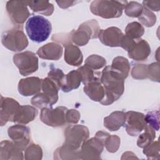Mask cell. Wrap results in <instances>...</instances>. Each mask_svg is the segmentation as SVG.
Masks as SVG:
<instances>
[{"label": "cell", "instance_id": "7", "mask_svg": "<svg viewBox=\"0 0 160 160\" xmlns=\"http://www.w3.org/2000/svg\"><path fill=\"white\" fill-rule=\"evenodd\" d=\"M1 42L8 49L19 52L26 49L28 46V40L24 32L19 29H12L2 32Z\"/></svg>", "mask_w": 160, "mask_h": 160}, {"label": "cell", "instance_id": "44", "mask_svg": "<svg viewBox=\"0 0 160 160\" xmlns=\"http://www.w3.org/2000/svg\"><path fill=\"white\" fill-rule=\"evenodd\" d=\"M136 41V39H132L131 38L128 36L127 35L124 34V36L122 37V41H121L120 47L128 51L135 44Z\"/></svg>", "mask_w": 160, "mask_h": 160}, {"label": "cell", "instance_id": "13", "mask_svg": "<svg viewBox=\"0 0 160 160\" xmlns=\"http://www.w3.org/2000/svg\"><path fill=\"white\" fill-rule=\"evenodd\" d=\"M124 34L120 29L112 26L106 29H99L98 38L105 46L109 47H120Z\"/></svg>", "mask_w": 160, "mask_h": 160}, {"label": "cell", "instance_id": "4", "mask_svg": "<svg viewBox=\"0 0 160 160\" xmlns=\"http://www.w3.org/2000/svg\"><path fill=\"white\" fill-rule=\"evenodd\" d=\"M107 135L106 132L99 131L96 133L94 138L84 141L79 150L80 159H100L104 149V141Z\"/></svg>", "mask_w": 160, "mask_h": 160}, {"label": "cell", "instance_id": "35", "mask_svg": "<svg viewBox=\"0 0 160 160\" xmlns=\"http://www.w3.org/2000/svg\"><path fill=\"white\" fill-rule=\"evenodd\" d=\"M121 139L117 135L109 134L104 141V146L109 152L114 153L116 152L120 146Z\"/></svg>", "mask_w": 160, "mask_h": 160}, {"label": "cell", "instance_id": "12", "mask_svg": "<svg viewBox=\"0 0 160 160\" xmlns=\"http://www.w3.org/2000/svg\"><path fill=\"white\" fill-rule=\"evenodd\" d=\"M9 137L22 151L25 150L31 141L30 129L22 124H15L8 128Z\"/></svg>", "mask_w": 160, "mask_h": 160}, {"label": "cell", "instance_id": "37", "mask_svg": "<svg viewBox=\"0 0 160 160\" xmlns=\"http://www.w3.org/2000/svg\"><path fill=\"white\" fill-rule=\"evenodd\" d=\"M31 104L38 108L51 107L50 101L43 92H39L31 99Z\"/></svg>", "mask_w": 160, "mask_h": 160}, {"label": "cell", "instance_id": "10", "mask_svg": "<svg viewBox=\"0 0 160 160\" xmlns=\"http://www.w3.org/2000/svg\"><path fill=\"white\" fill-rule=\"evenodd\" d=\"M28 1H9L6 3V10L11 22L17 26H21L29 16L27 8Z\"/></svg>", "mask_w": 160, "mask_h": 160}, {"label": "cell", "instance_id": "2", "mask_svg": "<svg viewBox=\"0 0 160 160\" xmlns=\"http://www.w3.org/2000/svg\"><path fill=\"white\" fill-rule=\"evenodd\" d=\"M25 28L30 39L33 42L40 43L49 38L52 26L48 19L44 17L33 15L27 20Z\"/></svg>", "mask_w": 160, "mask_h": 160}, {"label": "cell", "instance_id": "28", "mask_svg": "<svg viewBox=\"0 0 160 160\" xmlns=\"http://www.w3.org/2000/svg\"><path fill=\"white\" fill-rule=\"evenodd\" d=\"M144 132L140 134L137 141V145L141 148H144L151 144L156 138L155 130L149 125H146Z\"/></svg>", "mask_w": 160, "mask_h": 160}, {"label": "cell", "instance_id": "40", "mask_svg": "<svg viewBox=\"0 0 160 160\" xmlns=\"http://www.w3.org/2000/svg\"><path fill=\"white\" fill-rule=\"evenodd\" d=\"M131 76L136 79H144L148 78V65L138 64L133 67Z\"/></svg>", "mask_w": 160, "mask_h": 160}, {"label": "cell", "instance_id": "19", "mask_svg": "<svg viewBox=\"0 0 160 160\" xmlns=\"http://www.w3.org/2000/svg\"><path fill=\"white\" fill-rule=\"evenodd\" d=\"M83 90L86 95L94 101L100 102L104 97L105 91L100 78L85 84Z\"/></svg>", "mask_w": 160, "mask_h": 160}, {"label": "cell", "instance_id": "3", "mask_svg": "<svg viewBox=\"0 0 160 160\" xmlns=\"http://www.w3.org/2000/svg\"><path fill=\"white\" fill-rule=\"evenodd\" d=\"M126 1H94L91 3L90 10L96 16L105 19L118 18L121 16Z\"/></svg>", "mask_w": 160, "mask_h": 160}, {"label": "cell", "instance_id": "20", "mask_svg": "<svg viewBox=\"0 0 160 160\" xmlns=\"http://www.w3.org/2000/svg\"><path fill=\"white\" fill-rule=\"evenodd\" d=\"M38 113V110L32 106H20L14 116L12 122L21 124H28L36 118Z\"/></svg>", "mask_w": 160, "mask_h": 160}, {"label": "cell", "instance_id": "43", "mask_svg": "<svg viewBox=\"0 0 160 160\" xmlns=\"http://www.w3.org/2000/svg\"><path fill=\"white\" fill-rule=\"evenodd\" d=\"M68 34H53L52 37V40L56 41L57 42H61L64 44V46H66L67 44H71V32Z\"/></svg>", "mask_w": 160, "mask_h": 160}, {"label": "cell", "instance_id": "29", "mask_svg": "<svg viewBox=\"0 0 160 160\" xmlns=\"http://www.w3.org/2000/svg\"><path fill=\"white\" fill-rule=\"evenodd\" d=\"M126 35L134 39H139L144 33L143 26L138 22L129 23L125 28Z\"/></svg>", "mask_w": 160, "mask_h": 160}, {"label": "cell", "instance_id": "42", "mask_svg": "<svg viewBox=\"0 0 160 160\" xmlns=\"http://www.w3.org/2000/svg\"><path fill=\"white\" fill-rule=\"evenodd\" d=\"M80 113L76 109H68V111H66V119L67 123L71 124H77L80 119Z\"/></svg>", "mask_w": 160, "mask_h": 160}, {"label": "cell", "instance_id": "41", "mask_svg": "<svg viewBox=\"0 0 160 160\" xmlns=\"http://www.w3.org/2000/svg\"><path fill=\"white\" fill-rule=\"evenodd\" d=\"M148 78L152 81L159 82V62H152L148 65Z\"/></svg>", "mask_w": 160, "mask_h": 160}, {"label": "cell", "instance_id": "25", "mask_svg": "<svg viewBox=\"0 0 160 160\" xmlns=\"http://www.w3.org/2000/svg\"><path fill=\"white\" fill-rule=\"evenodd\" d=\"M28 5L33 11L47 16L54 12L53 4L48 1H28Z\"/></svg>", "mask_w": 160, "mask_h": 160}, {"label": "cell", "instance_id": "11", "mask_svg": "<svg viewBox=\"0 0 160 160\" xmlns=\"http://www.w3.org/2000/svg\"><path fill=\"white\" fill-rule=\"evenodd\" d=\"M144 116V114L139 112L129 111L126 112L124 126L129 135L136 136L144 129L147 125Z\"/></svg>", "mask_w": 160, "mask_h": 160}, {"label": "cell", "instance_id": "17", "mask_svg": "<svg viewBox=\"0 0 160 160\" xmlns=\"http://www.w3.org/2000/svg\"><path fill=\"white\" fill-rule=\"evenodd\" d=\"M151 53V48L149 43L144 39H136L135 44L128 51V56L133 60L142 61L146 60Z\"/></svg>", "mask_w": 160, "mask_h": 160}, {"label": "cell", "instance_id": "33", "mask_svg": "<svg viewBox=\"0 0 160 160\" xmlns=\"http://www.w3.org/2000/svg\"><path fill=\"white\" fill-rule=\"evenodd\" d=\"M139 21L146 27L153 26L156 22V16L151 11L143 6V10L141 14L138 17Z\"/></svg>", "mask_w": 160, "mask_h": 160}, {"label": "cell", "instance_id": "31", "mask_svg": "<svg viewBox=\"0 0 160 160\" xmlns=\"http://www.w3.org/2000/svg\"><path fill=\"white\" fill-rule=\"evenodd\" d=\"M106 64V61L105 58L98 54H92L86 59L84 65L92 70H98L105 66Z\"/></svg>", "mask_w": 160, "mask_h": 160}, {"label": "cell", "instance_id": "36", "mask_svg": "<svg viewBox=\"0 0 160 160\" xmlns=\"http://www.w3.org/2000/svg\"><path fill=\"white\" fill-rule=\"evenodd\" d=\"M143 153L149 159H156L159 158V141H152L151 144L144 148Z\"/></svg>", "mask_w": 160, "mask_h": 160}, {"label": "cell", "instance_id": "26", "mask_svg": "<svg viewBox=\"0 0 160 160\" xmlns=\"http://www.w3.org/2000/svg\"><path fill=\"white\" fill-rule=\"evenodd\" d=\"M110 67L113 71L119 74L124 79L128 76L131 68L128 60L122 56L114 58Z\"/></svg>", "mask_w": 160, "mask_h": 160}, {"label": "cell", "instance_id": "9", "mask_svg": "<svg viewBox=\"0 0 160 160\" xmlns=\"http://www.w3.org/2000/svg\"><path fill=\"white\" fill-rule=\"evenodd\" d=\"M68 109L64 106L44 108L41 109L40 119L45 124L51 127H61L67 123L66 114Z\"/></svg>", "mask_w": 160, "mask_h": 160}, {"label": "cell", "instance_id": "46", "mask_svg": "<svg viewBox=\"0 0 160 160\" xmlns=\"http://www.w3.org/2000/svg\"><path fill=\"white\" fill-rule=\"evenodd\" d=\"M56 2L58 3V6L61 8H68L70 6H72L74 5V3H76V1H57Z\"/></svg>", "mask_w": 160, "mask_h": 160}, {"label": "cell", "instance_id": "5", "mask_svg": "<svg viewBox=\"0 0 160 160\" xmlns=\"http://www.w3.org/2000/svg\"><path fill=\"white\" fill-rule=\"evenodd\" d=\"M99 29L96 20L86 21L81 24L77 30L71 31V41L79 46H85L91 39L98 38Z\"/></svg>", "mask_w": 160, "mask_h": 160}, {"label": "cell", "instance_id": "45", "mask_svg": "<svg viewBox=\"0 0 160 160\" xmlns=\"http://www.w3.org/2000/svg\"><path fill=\"white\" fill-rule=\"evenodd\" d=\"M142 6L149 9V11H159V6H160V1H143Z\"/></svg>", "mask_w": 160, "mask_h": 160}, {"label": "cell", "instance_id": "38", "mask_svg": "<svg viewBox=\"0 0 160 160\" xmlns=\"http://www.w3.org/2000/svg\"><path fill=\"white\" fill-rule=\"evenodd\" d=\"M63 71L58 68H52L48 73V78L52 80L60 89L64 78Z\"/></svg>", "mask_w": 160, "mask_h": 160}, {"label": "cell", "instance_id": "18", "mask_svg": "<svg viewBox=\"0 0 160 160\" xmlns=\"http://www.w3.org/2000/svg\"><path fill=\"white\" fill-rule=\"evenodd\" d=\"M62 52L63 49L60 44L52 42L39 48L37 54L41 59L56 61L61 58Z\"/></svg>", "mask_w": 160, "mask_h": 160}, {"label": "cell", "instance_id": "27", "mask_svg": "<svg viewBox=\"0 0 160 160\" xmlns=\"http://www.w3.org/2000/svg\"><path fill=\"white\" fill-rule=\"evenodd\" d=\"M54 159H78L79 158V151H74L64 144L57 148L54 152Z\"/></svg>", "mask_w": 160, "mask_h": 160}, {"label": "cell", "instance_id": "6", "mask_svg": "<svg viewBox=\"0 0 160 160\" xmlns=\"http://www.w3.org/2000/svg\"><path fill=\"white\" fill-rule=\"evenodd\" d=\"M89 136L88 128L83 125H70L64 131V144L74 151H79Z\"/></svg>", "mask_w": 160, "mask_h": 160}, {"label": "cell", "instance_id": "16", "mask_svg": "<svg viewBox=\"0 0 160 160\" xmlns=\"http://www.w3.org/2000/svg\"><path fill=\"white\" fill-rule=\"evenodd\" d=\"M22 151L14 142L8 140H4L0 144V159H23Z\"/></svg>", "mask_w": 160, "mask_h": 160}, {"label": "cell", "instance_id": "39", "mask_svg": "<svg viewBox=\"0 0 160 160\" xmlns=\"http://www.w3.org/2000/svg\"><path fill=\"white\" fill-rule=\"evenodd\" d=\"M145 121L148 125L154 130L158 131L159 128V111L149 112L144 116Z\"/></svg>", "mask_w": 160, "mask_h": 160}, {"label": "cell", "instance_id": "32", "mask_svg": "<svg viewBox=\"0 0 160 160\" xmlns=\"http://www.w3.org/2000/svg\"><path fill=\"white\" fill-rule=\"evenodd\" d=\"M125 14L131 18H138L142 13L143 6L138 2L130 1L128 2L124 8Z\"/></svg>", "mask_w": 160, "mask_h": 160}, {"label": "cell", "instance_id": "21", "mask_svg": "<svg viewBox=\"0 0 160 160\" xmlns=\"http://www.w3.org/2000/svg\"><path fill=\"white\" fill-rule=\"evenodd\" d=\"M125 121L126 112L116 111L104 118V126L111 131H116L124 126Z\"/></svg>", "mask_w": 160, "mask_h": 160}, {"label": "cell", "instance_id": "15", "mask_svg": "<svg viewBox=\"0 0 160 160\" xmlns=\"http://www.w3.org/2000/svg\"><path fill=\"white\" fill-rule=\"evenodd\" d=\"M42 79L38 77L21 79L18 86V92L23 96H30L40 92Z\"/></svg>", "mask_w": 160, "mask_h": 160}, {"label": "cell", "instance_id": "34", "mask_svg": "<svg viewBox=\"0 0 160 160\" xmlns=\"http://www.w3.org/2000/svg\"><path fill=\"white\" fill-rule=\"evenodd\" d=\"M82 75V82L84 84L100 78L101 73L95 72L88 66L84 65L78 69Z\"/></svg>", "mask_w": 160, "mask_h": 160}, {"label": "cell", "instance_id": "24", "mask_svg": "<svg viewBox=\"0 0 160 160\" xmlns=\"http://www.w3.org/2000/svg\"><path fill=\"white\" fill-rule=\"evenodd\" d=\"M41 89L42 92L49 99L51 106L57 102L58 100V91L59 89L52 80L48 77L43 79Z\"/></svg>", "mask_w": 160, "mask_h": 160}, {"label": "cell", "instance_id": "22", "mask_svg": "<svg viewBox=\"0 0 160 160\" xmlns=\"http://www.w3.org/2000/svg\"><path fill=\"white\" fill-rule=\"evenodd\" d=\"M64 61L73 66H80L83 61V56L80 49L72 44L64 46Z\"/></svg>", "mask_w": 160, "mask_h": 160}, {"label": "cell", "instance_id": "30", "mask_svg": "<svg viewBox=\"0 0 160 160\" xmlns=\"http://www.w3.org/2000/svg\"><path fill=\"white\" fill-rule=\"evenodd\" d=\"M24 159L26 160H40L42 158V151L40 146L31 144L27 146L24 152Z\"/></svg>", "mask_w": 160, "mask_h": 160}, {"label": "cell", "instance_id": "8", "mask_svg": "<svg viewBox=\"0 0 160 160\" xmlns=\"http://www.w3.org/2000/svg\"><path fill=\"white\" fill-rule=\"evenodd\" d=\"M12 59L22 76H27L38 69V58L32 51H26L15 54Z\"/></svg>", "mask_w": 160, "mask_h": 160}, {"label": "cell", "instance_id": "1", "mask_svg": "<svg viewBox=\"0 0 160 160\" xmlns=\"http://www.w3.org/2000/svg\"><path fill=\"white\" fill-rule=\"evenodd\" d=\"M100 80L105 91L104 97L100 103L104 106L110 105L123 94L124 79L113 71L110 66H107L101 72Z\"/></svg>", "mask_w": 160, "mask_h": 160}, {"label": "cell", "instance_id": "14", "mask_svg": "<svg viewBox=\"0 0 160 160\" xmlns=\"http://www.w3.org/2000/svg\"><path fill=\"white\" fill-rule=\"evenodd\" d=\"M20 105L18 101L11 98H5L1 96V110H0V124L2 126L8 121L12 122Z\"/></svg>", "mask_w": 160, "mask_h": 160}, {"label": "cell", "instance_id": "23", "mask_svg": "<svg viewBox=\"0 0 160 160\" xmlns=\"http://www.w3.org/2000/svg\"><path fill=\"white\" fill-rule=\"evenodd\" d=\"M82 82V75L78 69L72 70L65 75L61 89L65 92H68L77 89Z\"/></svg>", "mask_w": 160, "mask_h": 160}]
</instances>
